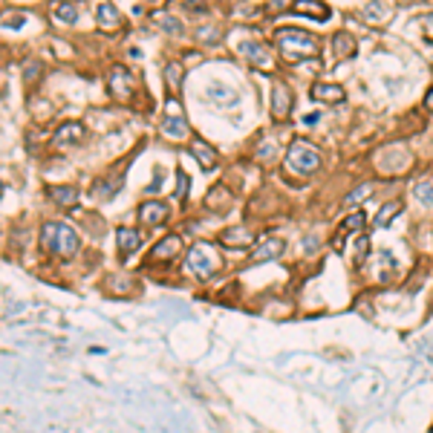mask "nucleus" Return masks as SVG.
Masks as SVG:
<instances>
[{"instance_id":"f257e3e1","label":"nucleus","mask_w":433,"mask_h":433,"mask_svg":"<svg viewBox=\"0 0 433 433\" xmlns=\"http://www.w3.org/2000/svg\"><path fill=\"white\" fill-rule=\"evenodd\" d=\"M275 43L286 61L292 64H301V61H309L315 58L318 53V38L309 35L306 29H295V27H280L275 29Z\"/></svg>"},{"instance_id":"f03ea898","label":"nucleus","mask_w":433,"mask_h":433,"mask_svg":"<svg viewBox=\"0 0 433 433\" xmlns=\"http://www.w3.org/2000/svg\"><path fill=\"white\" fill-rule=\"evenodd\" d=\"M41 246L58 257H72L78 252V234L67 223H46L41 228Z\"/></svg>"},{"instance_id":"7ed1b4c3","label":"nucleus","mask_w":433,"mask_h":433,"mask_svg":"<svg viewBox=\"0 0 433 433\" xmlns=\"http://www.w3.org/2000/svg\"><path fill=\"white\" fill-rule=\"evenodd\" d=\"M286 167L292 174H298V177H309V174H315L321 167V153L312 148L306 139H295L292 144H289V151H286Z\"/></svg>"},{"instance_id":"20e7f679","label":"nucleus","mask_w":433,"mask_h":433,"mask_svg":"<svg viewBox=\"0 0 433 433\" xmlns=\"http://www.w3.org/2000/svg\"><path fill=\"white\" fill-rule=\"evenodd\" d=\"M188 266H191V272L200 275V277L216 275V269H220V257H216V249L211 243H197L194 249H191V254H188Z\"/></svg>"},{"instance_id":"39448f33","label":"nucleus","mask_w":433,"mask_h":433,"mask_svg":"<svg viewBox=\"0 0 433 433\" xmlns=\"http://www.w3.org/2000/svg\"><path fill=\"white\" fill-rule=\"evenodd\" d=\"M107 87H110V95L116 102H128L133 90H136V78H133V72L125 69V67H113L110 72V78H107Z\"/></svg>"},{"instance_id":"423d86ee","label":"nucleus","mask_w":433,"mask_h":433,"mask_svg":"<svg viewBox=\"0 0 433 433\" xmlns=\"http://www.w3.org/2000/svg\"><path fill=\"white\" fill-rule=\"evenodd\" d=\"M367 226V216H364V211H355V214H350L347 220H341V226L335 228V234H332V252H344L347 249V237H350V231H361Z\"/></svg>"},{"instance_id":"0eeeda50","label":"nucleus","mask_w":433,"mask_h":433,"mask_svg":"<svg viewBox=\"0 0 433 433\" xmlns=\"http://www.w3.org/2000/svg\"><path fill=\"white\" fill-rule=\"evenodd\" d=\"M295 104V95L286 81H272V116L275 118H289Z\"/></svg>"},{"instance_id":"6e6552de","label":"nucleus","mask_w":433,"mask_h":433,"mask_svg":"<svg viewBox=\"0 0 433 433\" xmlns=\"http://www.w3.org/2000/svg\"><path fill=\"white\" fill-rule=\"evenodd\" d=\"M283 249H286L283 237H263L260 243L252 249V260H254V263L275 260V257H280V254H283Z\"/></svg>"},{"instance_id":"1a4fd4ad","label":"nucleus","mask_w":433,"mask_h":433,"mask_svg":"<svg viewBox=\"0 0 433 433\" xmlns=\"http://www.w3.org/2000/svg\"><path fill=\"white\" fill-rule=\"evenodd\" d=\"M167 216H171V211H167V205L159 202V200H151L139 208L142 226H162V223H167Z\"/></svg>"},{"instance_id":"9d476101","label":"nucleus","mask_w":433,"mask_h":433,"mask_svg":"<svg viewBox=\"0 0 433 433\" xmlns=\"http://www.w3.org/2000/svg\"><path fill=\"white\" fill-rule=\"evenodd\" d=\"M240 53H243L249 58V64H254V67H272V50L263 41H246L243 46H240Z\"/></svg>"},{"instance_id":"9b49d317","label":"nucleus","mask_w":433,"mask_h":433,"mask_svg":"<svg viewBox=\"0 0 433 433\" xmlns=\"http://www.w3.org/2000/svg\"><path fill=\"white\" fill-rule=\"evenodd\" d=\"M231 202H234V197H231V191L220 182V185H214L208 194H205V208L208 211H214V214H223V211H228L231 208Z\"/></svg>"},{"instance_id":"f8f14e48","label":"nucleus","mask_w":433,"mask_h":433,"mask_svg":"<svg viewBox=\"0 0 433 433\" xmlns=\"http://www.w3.org/2000/svg\"><path fill=\"white\" fill-rule=\"evenodd\" d=\"M220 243L226 249H249L254 243V234L249 228H243V226H234V228H226L220 234Z\"/></svg>"},{"instance_id":"ddd939ff","label":"nucleus","mask_w":433,"mask_h":433,"mask_svg":"<svg viewBox=\"0 0 433 433\" xmlns=\"http://www.w3.org/2000/svg\"><path fill=\"white\" fill-rule=\"evenodd\" d=\"M179 252H182V237L179 234H167L151 249V257L153 260H171V257H179Z\"/></svg>"},{"instance_id":"4468645a","label":"nucleus","mask_w":433,"mask_h":433,"mask_svg":"<svg viewBox=\"0 0 433 433\" xmlns=\"http://www.w3.org/2000/svg\"><path fill=\"white\" fill-rule=\"evenodd\" d=\"M344 87L341 84H315V87H312V99H315V102H321V104H341L344 102Z\"/></svg>"},{"instance_id":"2eb2a0df","label":"nucleus","mask_w":433,"mask_h":433,"mask_svg":"<svg viewBox=\"0 0 433 433\" xmlns=\"http://www.w3.org/2000/svg\"><path fill=\"white\" fill-rule=\"evenodd\" d=\"M292 12L295 15H303V18H312V20H327L332 12L327 4H318V0H298L292 4Z\"/></svg>"},{"instance_id":"dca6fc26","label":"nucleus","mask_w":433,"mask_h":433,"mask_svg":"<svg viewBox=\"0 0 433 433\" xmlns=\"http://www.w3.org/2000/svg\"><path fill=\"white\" fill-rule=\"evenodd\" d=\"M191 156H194L205 171H211V167H216V162H220V156H216V151L211 148L208 142H202V139H197V142H191Z\"/></svg>"},{"instance_id":"f3484780","label":"nucleus","mask_w":433,"mask_h":433,"mask_svg":"<svg viewBox=\"0 0 433 433\" xmlns=\"http://www.w3.org/2000/svg\"><path fill=\"white\" fill-rule=\"evenodd\" d=\"M84 139H87V130H84L81 122H64L58 128V133H55V142L58 144H81Z\"/></svg>"},{"instance_id":"a211bd4d","label":"nucleus","mask_w":433,"mask_h":433,"mask_svg":"<svg viewBox=\"0 0 433 433\" xmlns=\"http://www.w3.org/2000/svg\"><path fill=\"white\" fill-rule=\"evenodd\" d=\"M361 18H364L370 27H381V23H387L390 18H393V6H387V4H367L364 9H361Z\"/></svg>"},{"instance_id":"6ab92c4d","label":"nucleus","mask_w":433,"mask_h":433,"mask_svg":"<svg viewBox=\"0 0 433 433\" xmlns=\"http://www.w3.org/2000/svg\"><path fill=\"white\" fill-rule=\"evenodd\" d=\"M355 50H358V41L352 38V32H335L332 35V53L338 55V58H352L355 55Z\"/></svg>"},{"instance_id":"aec40b11","label":"nucleus","mask_w":433,"mask_h":433,"mask_svg":"<svg viewBox=\"0 0 433 433\" xmlns=\"http://www.w3.org/2000/svg\"><path fill=\"white\" fill-rule=\"evenodd\" d=\"M116 243H118V254H133L142 246V234L136 228H118L116 231Z\"/></svg>"},{"instance_id":"412c9836","label":"nucleus","mask_w":433,"mask_h":433,"mask_svg":"<svg viewBox=\"0 0 433 433\" xmlns=\"http://www.w3.org/2000/svg\"><path fill=\"white\" fill-rule=\"evenodd\" d=\"M95 18H99V27L102 29H118L122 27V15L113 4H99L95 6Z\"/></svg>"},{"instance_id":"4be33fe9","label":"nucleus","mask_w":433,"mask_h":433,"mask_svg":"<svg viewBox=\"0 0 433 433\" xmlns=\"http://www.w3.org/2000/svg\"><path fill=\"white\" fill-rule=\"evenodd\" d=\"M162 133L174 136V139H185V136H188V122H185V116H165Z\"/></svg>"},{"instance_id":"5701e85b","label":"nucleus","mask_w":433,"mask_h":433,"mask_svg":"<svg viewBox=\"0 0 433 433\" xmlns=\"http://www.w3.org/2000/svg\"><path fill=\"white\" fill-rule=\"evenodd\" d=\"M399 211H401V200H390L387 205H381V211H378V216H376V228L390 226L396 216H399Z\"/></svg>"},{"instance_id":"b1692460","label":"nucleus","mask_w":433,"mask_h":433,"mask_svg":"<svg viewBox=\"0 0 433 433\" xmlns=\"http://www.w3.org/2000/svg\"><path fill=\"white\" fill-rule=\"evenodd\" d=\"M50 194H53V200L61 202V205H76V202H78V191L72 188V185H58V188L50 191Z\"/></svg>"},{"instance_id":"393cba45","label":"nucleus","mask_w":433,"mask_h":433,"mask_svg":"<svg viewBox=\"0 0 433 433\" xmlns=\"http://www.w3.org/2000/svg\"><path fill=\"white\" fill-rule=\"evenodd\" d=\"M107 289H110V295H130L133 292V280L125 277V275H113Z\"/></svg>"},{"instance_id":"a878e982","label":"nucleus","mask_w":433,"mask_h":433,"mask_svg":"<svg viewBox=\"0 0 433 433\" xmlns=\"http://www.w3.org/2000/svg\"><path fill=\"white\" fill-rule=\"evenodd\" d=\"M370 197H373V185H358L355 191H350V194L344 197V205L352 208V205H358V202H367Z\"/></svg>"},{"instance_id":"bb28decb","label":"nucleus","mask_w":433,"mask_h":433,"mask_svg":"<svg viewBox=\"0 0 433 433\" xmlns=\"http://www.w3.org/2000/svg\"><path fill=\"white\" fill-rule=\"evenodd\" d=\"M165 81H167V90H179V84H182V67L179 64H167Z\"/></svg>"},{"instance_id":"cd10ccee","label":"nucleus","mask_w":433,"mask_h":433,"mask_svg":"<svg viewBox=\"0 0 433 433\" xmlns=\"http://www.w3.org/2000/svg\"><path fill=\"white\" fill-rule=\"evenodd\" d=\"M413 194H416V200L422 205H433V182H419L413 188Z\"/></svg>"},{"instance_id":"c85d7f7f","label":"nucleus","mask_w":433,"mask_h":433,"mask_svg":"<svg viewBox=\"0 0 433 433\" xmlns=\"http://www.w3.org/2000/svg\"><path fill=\"white\" fill-rule=\"evenodd\" d=\"M55 18H58L61 23H76V20H78V9H76V6H58V9H55Z\"/></svg>"},{"instance_id":"c756f323","label":"nucleus","mask_w":433,"mask_h":433,"mask_svg":"<svg viewBox=\"0 0 433 433\" xmlns=\"http://www.w3.org/2000/svg\"><path fill=\"white\" fill-rule=\"evenodd\" d=\"M156 20H159V23H165V29H167V32H182V23H179V20H174V18H167V15H156Z\"/></svg>"},{"instance_id":"7c9ffc66","label":"nucleus","mask_w":433,"mask_h":433,"mask_svg":"<svg viewBox=\"0 0 433 433\" xmlns=\"http://www.w3.org/2000/svg\"><path fill=\"white\" fill-rule=\"evenodd\" d=\"M202 41H216V38H220V29H214V27H205V29H200L197 32Z\"/></svg>"},{"instance_id":"2f4dec72","label":"nucleus","mask_w":433,"mask_h":433,"mask_svg":"<svg viewBox=\"0 0 433 433\" xmlns=\"http://www.w3.org/2000/svg\"><path fill=\"white\" fill-rule=\"evenodd\" d=\"M425 107L433 113V87H430V90H427V95H425Z\"/></svg>"}]
</instances>
